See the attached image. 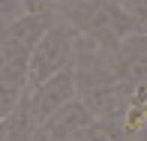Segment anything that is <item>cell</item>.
<instances>
[{"label": "cell", "instance_id": "7c38bea8", "mask_svg": "<svg viewBox=\"0 0 147 141\" xmlns=\"http://www.w3.org/2000/svg\"><path fill=\"white\" fill-rule=\"evenodd\" d=\"M0 141H3V120H0Z\"/></svg>", "mask_w": 147, "mask_h": 141}, {"label": "cell", "instance_id": "6da1fadb", "mask_svg": "<svg viewBox=\"0 0 147 141\" xmlns=\"http://www.w3.org/2000/svg\"><path fill=\"white\" fill-rule=\"evenodd\" d=\"M51 12H54V18L66 21L81 39L93 42L99 51H111L123 39L132 36L120 3H108V0H60V3L51 6Z\"/></svg>", "mask_w": 147, "mask_h": 141}, {"label": "cell", "instance_id": "277c9868", "mask_svg": "<svg viewBox=\"0 0 147 141\" xmlns=\"http://www.w3.org/2000/svg\"><path fill=\"white\" fill-rule=\"evenodd\" d=\"M54 12H24L15 21H6L0 30V51L3 54H24L30 57V51L36 48V42L42 39V33L54 24Z\"/></svg>", "mask_w": 147, "mask_h": 141}, {"label": "cell", "instance_id": "8992f818", "mask_svg": "<svg viewBox=\"0 0 147 141\" xmlns=\"http://www.w3.org/2000/svg\"><path fill=\"white\" fill-rule=\"evenodd\" d=\"M33 135H36V120L30 114L27 99L21 96L18 108L3 120V141H33Z\"/></svg>", "mask_w": 147, "mask_h": 141}, {"label": "cell", "instance_id": "9c48e42d", "mask_svg": "<svg viewBox=\"0 0 147 141\" xmlns=\"http://www.w3.org/2000/svg\"><path fill=\"white\" fill-rule=\"evenodd\" d=\"M21 96H24V90H15V87H9V84H0V120H6L18 108Z\"/></svg>", "mask_w": 147, "mask_h": 141}, {"label": "cell", "instance_id": "30bf717a", "mask_svg": "<svg viewBox=\"0 0 147 141\" xmlns=\"http://www.w3.org/2000/svg\"><path fill=\"white\" fill-rule=\"evenodd\" d=\"M27 12V0H0V21H15Z\"/></svg>", "mask_w": 147, "mask_h": 141}, {"label": "cell", "instance_id": "3957f363", "mask_svg": "<svg viewBox=\"0 0 147 141\" xmlns=\"http://www.w3.org/2000/svg\"><path fill=\"white\" fill-rule=\"evenodd\" d=\"M24 99H27V105H30V114H33V120H36V126L42 123V120H48L54 111H60L63 105H69L72 99H78L72 66L54 72V75L45 78L42 84L30 87V90L24 93Z\"/></svg>", "mask_w": 147, "mask_h": 141}, {"label": "cell", "instance_id": "ba28073f", "mask_svg": "<svg viewBox=\"0 0 147 141\" xmlns=\"http://www.w3.org/2000/svg\"><path fill=\"white\" fill-rule=\"evenodd\" d=\"M132 36H147V0H123L120 3Z\"/></svg>", "mask_w": 147, "mask_h": 141}, {"label": "cell", "instance_id": "52a82bcc", "mask_svg": "<svg viewBox=\"0 0 147 141\" xmlns=\"http://www.w3.org/2000/svg\"><path fill=\"white\" fill-rule=\"evenodd\" d=\"M0 84L27 93V57L24 54H3L0 51Z\"/></svg>", "mask_w": 147, "mask_h": 141}, {"label": "cell", "instance_id": "5b68a950", "mask_svg": "<svg viewBox=\"0 0 147 141\" xmlns=\"http://www.w3.org/2000/svg\"><path fill=\"white\" fill-rule=\"evenodd\" d=\"M90 123H96L90 108L81 99H72L69 105H63L60 111H54L48 120H42L36 126L33 141H72L81 129H87Z\"/></svg>", "mask_w": 147, "mask_h": 141}, {"label": "cell", "instance_id": "7a4b0ae2", "mask_svg": "<svg viewBox=\"0 0 147 141\" xmlns=\"http://www.w3.org/2000/svg\"><path fill=\"white\" fill-rule=\"evenodd\" d=\"M75 45H78V33L66 21L57 18V21L42 33V39L36 42V48H33L30 57H27V90L36 87V84H42L45 78H51L54 72L72 66Z\"/></svg>", "mask_w": 147, "mask_h": 141}, {"label": "cell", "instance_id": "8fae6325", "mask_svg": "<svg viewBox=\"0 0 147 141\" xmlns=\"http://www.w3.org/2000/svg\"><path fill=\"white\" fill-rule=\"evenodd\" d=\"M138 141H147V129H144V132H141V135H138Z\"/></svg>", "mask_w": 147, "mask_h": 141}, {"label": "cell", "instance_id": "4fadbf2b", "mask_svg": "<svg viewBox=\"0 0 147 141\" xmlns=\"http://www.w3.org/2000/svg\"><path fill=\"white\" fill-rule=\"evenodd\" d=\"M108 3H123V0H108Z\"/></svg>", "mask_w": 147, "mask_h": 141}]
</instances>
